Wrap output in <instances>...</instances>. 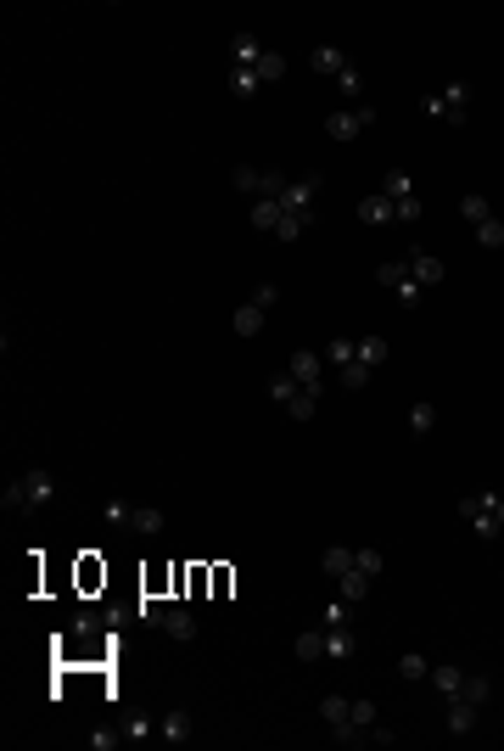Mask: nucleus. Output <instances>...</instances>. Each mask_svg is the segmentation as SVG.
<instances>
[{
    "mask_svg": "<svg viewBox=\"0 0 504 751\" xmlns=\"http://www.w3.org/2000/svg\"><path fill=\"white\" fill-rule=\"evenodd\" d=\"M320 718L331 723L336 746H392V740H398L392 729L376 723V707H370V701H353V695H325Z\"/></svg>",
    "mask_w": 504,
    "mask_h": 751,
    "instance_id": "f257e3e1",
    "label": "nucleus"
},
{
    "mask_svg": "<svg viewBox=\"0 0 504 751\" xmlns=\"http://www.w3.org/2000/svg\"><path fill=\"white\" fill-rule=\"evenodd\" d=\"M325 359H331L336 382L348 387V393H359V387L370 382V370L387 359V342L381 337H336L331 348H325Z\"/></svg>",
    "mask_w": 504,
    "mask_h": 751,
    "instance_id": "f03ea898",
    "label": "nucleus"
},
{
    "mask_svg": "<svg viewBox=\"0 0 504 751\" xmlns=\"http://www.w3.org/2000/svg\"><path fill=\"white\" fill-rule=\"evenodd\" d=\"M426 679L443 690V701H471V707H488V701H493V684H488V679L460 673V667H448V662H432V673H426Z\"/></svg>",
    "mask_w": 504,
    "mask_h": 751,
    "instance_id": "7ed1b4c3",
    "label": "nucleus"
},
{
    "mask_svg": "<svg viewBox=\"0 0 504 751\" xmlns=\"http://www.w3.org/2000/svg\"><path fill=\"white\" fill-rule=\"evenodd\" d=\"M269 398H275V404H280L286 415H292V421H314V410H320V387L297 382L292 370L269 376Z\"/></svg>",
    "mask_w": 504,
    "mask_h": 751,
    "instance_id": "20e7f679",
    "label": "nucleus"
},
{
    "mask_svg": "<svg viewBox=\"0 0 504 751\" xmlns=\"http://www.w3.org/2000/svg\"><path fill=\"white\" fill-rule=\"evenodd\" d=\"M460 522L476 539H499L504 533V494H465L460 499Z\"/></svg>",
    "mask_w": 504,
    "mask_h": 751,
    "instance_id": "39448f33",
    "label": "nucleus"
},
{
    "mask_svg": "<svg viewBox=\"0 0 504 751\" xmlns=\"http://www.w3.org/2000/svg\"><path fill=\"white\" fill-rule=\"evenodd\" d=\"M51 499H56V477L51 471H23L17 482H6L0 505H6V511H34V505H51Z\"/></svg>",
    "mask_w": 504,
    "mask_h": 751,
    "instance_id": "423d86ee",
    "label": "nucleus"
},
{
    "mask_svg": "<svg viewBox=\"0 0 504 751\" xmlns=\"http://www.w3.org/2000/svg\"><path fill=\"white\" fill-rule=\"evenodd\" d=\"M314 73H320V79H336V90H342V96L348 101H359V90H364V79H359V68H353L348 57H342V51H336V45H314Z\"/></svg>",
    "mask_w": 504,
    "mask_h": 751,
    "instance_id": "0eeeda50",
    "label": "nucleus"
},
{
    "mask_svg": "<svg viewBox=\"0 0 504 751\" xmlns=\"http://www.w3.org/2000/svg\"><path fill=\"white\" fill-rule=\"evenodd\" d=\"M275 298H280L275 281H258V286H252V298L236 303V320H230V326H236V337H258V331H264V314L275 309Z\"/></svg>",
    "mask_w": 504,
    "mask_h": 751,
    "instance_id": "6e6552de",
    "label": "nucleus"
},
{
    "mask_svg": "<svg viewBox=\"0 0 504 751\" xmlns=\"http://www.w3.org/2000/svg\"><path fill=\"white\" fill-rule=\"evenodd\" d=\"M101 516H107L112 527H124V533H163L168 527L163 511H152V505H129V499H112Z\"/></svg>",
    "mask_w": 504,
    "mask_h": 751,
    "instance_id": "1a4fd4ad",
    "label": "nucleus"
},
{
    "mask_svg": "<svg viewBox=\"0 0 504 751\" xmlns=\"http://www.w3.org/2000/svg\"><path fill=\"white\" fill-rule=\"evenodd\" d=\"M420 107H426V118H437V124H465V113H471V85L454 79V85H443L437 96H426Z\"/></svg>",
    "mask_w": 504,
    "mask_h": 751,
    "instance_id": "9d476101",
    "label": "nucleus"
},
{
    "mask_svg": "<svg viewBox=\"0 0 504 751\" xmlns=\"http://www.w3.org/2000/svg\"><path fill=\"white\" fill-rule=\"evenodd\" d=\"M280 73H286V62H280L275 51H264L252 68H230V90H236V96H258L264 85H275Z\"/></svg>",
    "mask_w": 504,
    "mask_h": 751,
    "instance_id": "9b49d317",
    "label": "nucleus"
},
{
    "mask_svg": "<svg viewBox=\"0 0 504 751\" xmlns=\"http://www.w3.org/2000/svg\"><path fill=\"white\" fill-rule=\"evenodd\" d=\"M460 208H465V219L476 225V247H504V219L493 213V202L488 197H460Z\"/></svg>",
    "mask_w": 504,
    "mask_h": 751,
    "instance_id": "f8f14e48",
    "label": "nucleus"
},
{
    "mask_svg": "<svg viewBox=\"0 0 504 751\" xmlns=\"http://www.w3.org/2000/svg\"><path fill=\"white\" fill-rule=\"evenodd\" d=\"M376 281L392 286L398 309H415L420 303V281H415V270H409V258H387V264H376Z\"/></svg>",
    "mask_w": 504,
    "mask_h": 751,
    "instance_id": "ddd939ff",
    "label": "nucleus"
},
{
    "mask_svg": "<svg viewBox=\"0 0 504 751\" xmlns=\"http://www.w3.org/2000/svg\"><path fill=\"white\" fill-rule=\"evenodd\" d=\"M230 185H236V191H252V202L258 197H280V191H286V174H275V169H252V163H236V169H230Z\"/></svg>",
    "mask_w": 504,
    "mask_h": 751,
    "instance_id": "4468645a",
    "label": "nucleus"
},
{
    "mask_svg": "<svg viewBox=\"0 0 504 751\" xmlns=\"http://www.w3.org/2000/svg\"><path fill=\"white\" fill-rule=\"evenodd\" d=\"M370 124H376V107L353 101V107H342V113L325 118V135H331V141H353V135H364Z\"/></svg>",
    "mask_w": 504,
    "mask_h": 751,
    "instance_id": "2eb2a0df",
    "label": "nucleus"
},
{
    "mask_svg": "<svg viewBox=\"0 0 504 751\" xmlns=\"http://www.w3.org/2000/svg\"><path fill=\"white\" fill-rule=\"evenodd\" d=\"M135 617H140V623H152V628H163V634H174V639H196L191 611H168V606H135Z\"/></svg>",
    "mask_w": 504,
    "mask_h": 751,
    "instance_id": "dca6fc26",
    "label": "nucleus"
},
{
    "mask_svg": "<svg viewBox=\"0 0 504 751\" xmlns=\"http://www.w3.org/2000/svg\"><path fill=\"white\" fill-rule=\"evenodd\" d=\"M314 202H320V180H292L280 191V208L297 213V219H314Z\"/></svg>",
    "mask_w": 504,
    "mask_h": 751,
    "instance_id": "f3484780",
    "label": "nucleus"
},
{
    "mask_svg": "<svg viewBox=\"0 0 504 751\" xmlns=\"http://www.w3.org/2000/svg\"><path fill=\"white\" fill-rule=\"evenodd\" d=\"M325 656L331 662H353L359 656V634L348 623H325Z\"/></svg>",
    "mask_w": 504,
    "mask_h": 751,
    "instance_id": "a211bd4d",
    "label": "nucleus"
},
{
    "mask_svg": "<svg viewBox=\"0 0 504 751\" xmlns=\"http://www.w3.org/2000/svg\"><path fill=\"white\" fill-rule=\"evenodd\" d=\"M286 370H292L297 382H308V387H320V382H325V359L314 354V348H297L292 365H286Z\"/></svg>",
    "mask_w": 504,
    "mask_h": 751,
    "instance_id": "6ab92c4d",
    "label": "nucleus"
},
{
    "mask_svg": "<svg viewBox=\"0 0 504 751\" xmlns=\"http://www.w3.org/2000/svg\"><path fill=\"white\" fill-rule=\"evenodd\" d=\"M409 270H415L420 286H432V281H443V258L437 253H409Z\"/></svg>",
    "mask_w": 504,
    "mask_h": 751,
    "instance_id": "aec40b11",
    "label": "nucleus"
},
{
    "mask_svg": "<svg viewBox=\"0 0 504 751\" xmlns=\"http://www.w3.org/2000/svg\"><path fill=\"white\" fill-rule=\"evenodd\" d=\"M359 219H364V225H392L398 213H392V202L376 191V197H364V202H359Z\"/></svg>",
    "mask_w": 504,
    "mask_h": 751,
    "instance_id": "412c9836",
    "label": "nucleus"
},
{
    "mask_svg": "<svg viewBox=\"0 0 504 751\" xmlns=\"http://www.w3.org/2000/svg\"><path fill=\"white\" fill-rule=\"evenodd\" d=\"M381 197H387V202H409V197H415V180H409L404 169H387V180H381Z\"/></svg>",
    "mask_w": 504,
    "mask_h": 751,
    "instance_id": "4be33fe9",
    "label": "nucleus"
},
{
    "mask_svg": "<svg viewBox=\"0 0 504 751\" xmlns=\"http://www.w3.org/2000/svg\"><path fill=\"white\" fill-rule=\"evenodd\" d=\"M476 729V707L471 701H448V735H471Z\"/></svg>",
    "mask_w": 504,
    "mask_h": 751,
    "instance_id": "5701e85b",
    "label": "nucleus"
},
{
    "mask_svg": "<svg viewBox=\"0 0 504 751\" xmlns=\"http://www.w3.org/2000/svg\"><path fill=\"white\" fill-rule=\"evenodd\" d=\"M258 57H264V45L252 40V34H236V40H230V62H236V68H252Z\"/></svg>",
    "mask_w": 504,
    "mask_h": 751,
    "instance_id": "b1692460",
    "label": "nucleus"
},
{
    "mask_svg": "<svg viewBox=\"0 0 504 751\" xmlns=\"http://www.w3.org/2000/svg\"><path fill=\"white\" fill-rule=\"evenodd\" d=\"M303 662H320L325 656V628H308V634H297V645H292Z\"/></svg>",
    "mask_w": 504,
    "mask_h": 751,
    "instance_id": "393cba45",
    "label": "nucleus"
},
{
    "mask_svg": "<svg viewBox=\"0 0 504 751\" xmlns=\"http://www.w3.org/2000/svg\"><path fill=\"white\" fill-rule=\"evenodd\" d=\"M432 426H437V404H426V398H420L415 410H409V432H420V438H426Z\"/></svg>",
    "mask_w": 504,
    "mask_h": 751,
    "instance_id": "a878e982",
    "label": "nucleus"
},
{
    "mask_svg": "<svg viewBox=\"0 0 504 751\" xmlns=\"http://www.w3.org/2000/svg\"><path fill=\"white\" fill-rule=\"evenodd\" d=\"M185 729H191V718H185V712H168V718H157V735H163V740H185Z\"/></svg>",
    "mask_w": 504,
    "mask_h": 751,
    "instance_id": "bb28decb",
    "label": "nucleus"
},
{
    "mask_svg": "<svg viewBox=\"0 0 504 751\" xmlns=\"http://www.w3.org/2000/svg\"><path fill=\"white\" fill-rule=\"evenodd\" d=\"M129 740V729H96L90 735V751H112V746H124Z\"/></svg>",
    "mask_w": 504,
    "mask_h": 751,
    "instance_id": "cd10ccee",
    "label": "nucleus"
},
{
    "mask_svg": "<svg viewBox=\"0 0 504 751\" xmlns=\"http://www.w3.org/2000/svg\"><path fill=\"white\" fill-rule=\"evenodd\" d=\"M398 673H404V679H426L432 662H426V656H398Z\"/></svg>",
    "mask_w": 504,
    "mask_h": 751,
    "instance_id": "c85d7f7f",
    "label": "nucleus"
}]
</instances>
